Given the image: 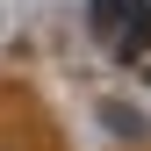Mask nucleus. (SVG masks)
Returning <instances> with one entry per match:
<instances>
[{
    "label": "nucleus",
    "mask_w": 151,
    "mask_h": 151,
    "mask_svg": "<svg viewBox=\"0 0 151 151\" xmlns=\"http://www.w3.org/2000/svg\"><path fill=\"white\" fill-rule=\"evenodd\" d=\"M137 72H144V79H151V58H144V65H137Z\"/></svg>",
    "instance_id": "2"
},
{
    "label": "nucleus",
    "mask_w": 151,
    "mask_h": 151,
    "mask_svg": "<svg viewBox=\"0 0 151 151\" xmlns=\"http://www.w3.org/2000/svg\"><path fill=\"white\" fill-rule=\"evenodd\" d=\"M86 22H93V36H101L108 58H122V65L151 58V0H93Z\"/></svg>",
    "instance_id": "1"
}]
</instances>
